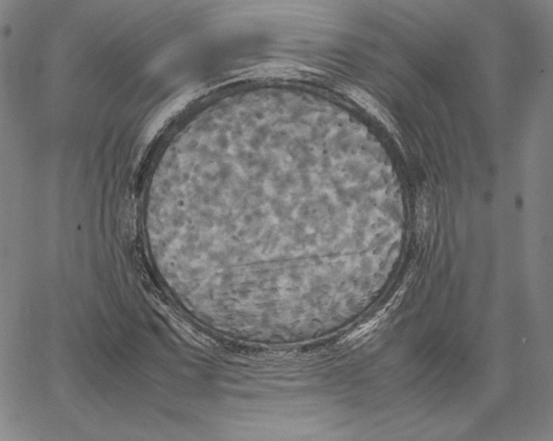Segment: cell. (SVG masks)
<instances>
[{
    "label": "cell",
    "mask_w": 553,
    "mask_h": 441,
    "mask_svg": "<svg viewBox=\"0 0 553 441\" xmlns=\"http://www.w3.org/2000/svg\"><path fill=\"white\" fill-rule=\"evenodd\" d=\"M345 92L350 99L356 101L358 104H360L364 109L371 112L374 116H376L381 121L386 123V124L389 125L391 124L390 117H389L387 112L384 111V108L380 106L379 102L374 99L372 96H369L368 93L362 91V89L357 87H345Z\"/></svg>",
    "instance_id": "obj_1"
}]
</instances>
